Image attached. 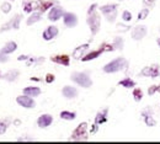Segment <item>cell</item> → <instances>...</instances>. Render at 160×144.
Wrapping results in <instances>:
<instances>
[{
  "label": "cell",
  "mask_w": 160,
  "mask_h": 144,
  "mask_svg": "<svg viewBox=\"0 0 160 144\" xmlns=\"http://www.w3.org/2000/svg\"><path fill=\"white\" fill-rule=\"evenodd\" d=\"M86 23L90 27L91 35L95 36L98 35V32L100 31L101 27V16L98 12V4H92L90 5L89 10H88V17H86Z\"/></svg>",
  "instance_id": "obj_1"
},
{
  "label": "cell",
  "mask_w": 160,
  "mask_h": 144,
  "mask_svg": "<svg viewBox=\"0 0 160 144\" xmlns=\"http://www.w3.org/2000/svg\"><path fill=\"white\" fill-rule=\"evenodd\" d=\"M129 67L128 61L124 57H117L115 59H112L111 62H108L103 68L102 70L107 74H113V73H118V72H124L127 70Z\"/></svg>",
  "instance_id": "obj_2"
},
{
  "label": "cell",
  "mask_w": 160,
  "mask_h": 144,
  "mask_svg": "<svg viewBox=\"0 0 160 144\" xmlns=\"http://www.w3.org/2000/svg\"><path fill=\"white\" fill-rule=\"evenodd\" d=\"M70 79L77 85H79L81 87H85V89H88L92 85V80H91L88 72H73L70 74Z\"/></svg>",
  "instance_id": "obj_3"
},
{
  "label": "cell",
  "mask_w": 160,
  "mask_h": 144,
  "mask_svg": "<svg viewBox=\"0 0 160 144\" xmlns=\"http://www.w3.org/2000/svg\"><path fill=\"white\" fill-rule=\"evenodd\" d=\"M118 5L117 4H106L99 7L100 12L106 17V20L111 23H113L117 19V14H118Z\"/></svg>",
  "instance_id": "obj_4"
},
{
  "label": "cell",
  "mask_w": 160,
  "mask_h": 144,
  "mask_svg": "<svg viewBox=\"0 0 160 144\" xmlns=\"http://www.w3.org/2000/svg\"><path fill=\"white\" fill-rule=\"evenodd\" d=\"M86 129H88V124L85 123V122L80 123L75 128V131L73 132V134L69 138V141H86L88 139V137H86Z\"/></svg>",
  "instance_id": "obj_5"
},
{
  "label": "cell",
  "mask_w": 160,
  "mask_h": 144,
  "mask_svg": "<svg viewBox=\"0 0 160 144\" xmlns=\"http://www.w3.org/2000/svg\"><path fill=\"white\" fill-rule=\"evenodd\" d=\"M20 22H21V15L16 14L12 19L5 22L1 28H0V32H5V31H10V30H19L20 28Z\"/></svg>",
  "instance_id": "obj_6"
},
{
  "label": "cell",
  "mask_w": 160,
  "mask_h": 144,
  "mask_svg": "<svg viewBox=\"0 0 160 144\" xmlns=\"http://www.w3.org/2000/svg\"><path fill=\"white\" fill-rule=\"evenodd\" d=\"M147 33H148V28L144 25H137L131 31V36L134 41H142L147 36Z\"/></svg>",
  "instance_id": "obj_7"
},
{
  "label": "cell",
  "mask_w": 160,
  "mask_h": 144,
  "mask_svg": "<svg viewBox=\"0 0 160 144\" xmlns=\"http://www.w3.org/2000/svg\"><path fill=\"white\" fill-rule=\"evenodd\" d=\"M63 23L69 27V28H73L78 25V16L77 14L74 12H70V11H65L64 15H63Z\"/></svg>",
  "instance_id": "obj_8"
},
{
  "label": "cell",
  "mask_w": 160,
  "mask_h": 144,
  "mask_svg": "<svg viewBox=\"0 0 160 144\" xmlns=\"http://www.w3.org/2000/svg\"><path fill=\"white\" fill-rule=\"evenodd\" d=\"M64 9L59 6V5H56V6H52L51 7V10H49V12H48V20L52 21V22H56V21H58L60 17H63V15H64Z\"/></svg>",
  "instance_id": "obj_9"
},
{
  "label": "cell",
  "mask_w": 160,
  "mask_h": 144,
  "mask_svg": "<svg viewBox=\"0 0 160 144\" xmlns=\"http://www.w3.org/2000/svg\"><path fill=\"white\" fill-rule=\"evenodd\" d=\"M16 102L19 103L20 106H22V107H25V108H33L36 106L33 97H31L28 95H25V94L16 97Z\"/></svg>",
  "instance_id": "obj_10"
},
{
  "label": "cell",
  "mask_w": 160,
  "mask_h": 144,
  "mask_svg": "<svg viewBox=\"0 0 160 144\" xmlns=\"http://www.w3.org/2000/svg\"><path fill=\"white\" fill-rule=\"evenodd\" d=\"M58 33H59L58 27L52 25V26H48V27L43 31L42 37H43L44 41H51V40H53V38H56V37L58 36Z\"/></svg>",
  "instance_id": "obj_11"
},
{
  "label": "cell",
  "mask_w": 160,
  "mask_h": 144,
  "mask_svg": "<svg viewBox=\"0 0 160 144\" xmlns=\"http://www.w3.org/2000/svg\"><path fill=\"white\" fill-rule=\"evenodd\" d=\"M78 89L74 87V86H69V85H65L63 89H62V95L68 99V100H72V99H75L78 96Z\"/></svg>",
  "instance_id": "obj_12"
},
{
  "label": "cell",
  "mask_w": 160,
  "mask_h": 144,
  "mask_svg": "<svg viewBox=\"0 0 160 144\" xmlns=\"http://www.w3.org/2000/svg\"><path fill=\"white\" fill-rule=\"evenodd\" d=\"M53 122V117L51 116V115H48V113H44V115H42L38 117V120H37V126L40 127V128H47L48 126H51Z\"/></svg>",
  "instance_id": "obj_13"
},
{
  "label": "cell",
  "mask_w": 160,
  "mask_h": 144,
  "mask_svg": "<svg viewBox=\"0 0 160 144\" xmlns=\"http://www.w3.org/2000/svg\"><path fill=\"white\" fill-rule=\"evenodd\" d=\"M88 48H89V43H85V44H82V46H79V47H77L75 49H74V52H73V57L75 58V59H81L86 53V51H88Z\"/></svg>",
  "instance_id": "obj_14"
},
{
  "label": "cell",
  "mask_w": 160,
  "mask_h": 144,
  "mask_svg": "<svg viewBox=\"0 0 160 144\" xmlns=\"http://www.w3.org/2000/svg\"><path fill=\"white\" fill-rule=\"evenodd\" d=\"M51 61L57 64H62L64 67H68L69 62H70V57H68L67 54H62V56H54V57H51Z\"/></svg>",
  "instance_id": "obj_15"
},
{
  "label": "cell",
  "mask_w": 160,
  "mask_h": 144,
  "mask_svg": "<svg viewBox=\"0 0 160 144\" xmlns=\"http://www.w3.org/2000/svg\"><path fill=\"white\" fill-rule=\"evenodd\" d=\"M18 49V43L16 42H14V41H10V42H8L2 48H1V52L4 53V54H11V53H14L15 51Z\"/></svg>",
  "instance_id": "obj_16"
},
{
  "label": "cell",
  "mask_w": 160,
  "mask_h": 144,
  "mask_svg": "<svg viewBox=\"0 0 160 144\" xmlns=\"http://www.w3.org/2000/svg\"><path fill=\"white\" fill-rule=\"evenodd\" d=\"M41 92H42L41 89L37 87V86H27V87L23 89V94H25V95H28V96H31V97H37V96H40Z\"/></svg>",
  "instance_id": "obj_17"
},
{
  "label": "cell",
  "mask_w": 160,
  "mask_h": 144,
  "mask_svg": "<svg viewBox=\"0 0 160 144\" xmlns=\"http://www.w3.org/2000/svg\"><path fill=\"white\" fill-rule=\"evenodd\" d=\"M107 112H108V108H102L101 111H99L95 117V124L105 123L107 121Z\"/></svg>",
  "instance_id": "obj_18"
},
{
  "label": "cell",
  "mask_w": 160,
  "mask_h": 144,
  "mask_svg": "<svg viewBox=\"0 0 160 144\" xmlns=\"http://www.w3.org/2000/svg\"><path fill=\"white\" fill-rule=\"evenodd\" d=\"M103 51L101 49V48H99L98 51H91V52H89V53H86L82 58H81V61L82 62H89V61H92V59H96L99 56H100L101 53H102Z\"/></svg>",
  "instance_id": "obj_19"
},
{
  "label": "cell",
  "mask_w": 160,
  "mask_h": 144,
  "mask_svg": "<svg viewBox=\"0 0 160 144\" xmlns=\"http://www.w3.org/2000/svg\"><path fill=\"white\" fill-rule=\"evenodd\" d=\"M19 75H20V72L16 70V69H12V70H9L8 73H5V74L2 75V78H4L5 80H8V82H12L19 78Z\"/></svg>",
  "instance_id": "obj_20"
},
{
  "label": "cell",
  "mask_w": 160,
  "mask_h": 144,
  "mask_svg": "<svg viewBox=\"0 0 160 144\" xmlns=\"http://www.w3.org/2000/svg\"><path fill=\"white\" fill-rule=\"evenodd\" d=\"M41 19H42V12H41V11H33V12L30 15V17H27L26 23H27L28 26H31V25H33V23L41 21Z\"/></svg>",
  "instance_id": "obj_21"
},
{
  "label": "cell",
  "mask_w": 160,
  "mask_h": 144,
  "mask_svg": "<svg viewBox=\"0 0 160 144\" xmlns=\"http://www.w3.org/2000/svg\"><path fill=\"white\" fill-rule=\"evenodd\" d=\"M118 85L120 86H123L124 89H133V87H136V82L133 80V79H131V78H124V79H122L118 82Z\"/></svg>",
  "instance_id": "obj_22"
},
{
  "label": "cell",
  "mask_w": 160,
  "mask_h": 144,
  "mask_svg": "<svg viewBox=\"0 0 160 144\" xmlns=\"http://www.w3.org/2000/svg\"><path fill=\"white\" fill-rule=\"evenodd\" d=\"M22 6H23V10L26 12H32L33 10H36L38 7V5L36 2H33V1H31V0H25Z\"/></svg>",
  "instance_id": "obj_23"
},
{
  "label": "cell",
  "mask_w": 160,
  "mask_h": 144,
  "mask_svg": "<svg viewBox=\"0 0 160 144\" xmlns=\"http://www.w3.org/2000/svg\"><path fill=\"white\" fill-rule=\"evenodd\" d=\"M59 116L62 120H65V121H73L77 118V113L72 111H62Z\"/></svg>",
  "instance_id": "obj_24"
},
{
  "label": "cell",
  "mask_w": 160,
  "mask_h": 144,
  "mask_svg": "<svg viewBox=\"0 0 160 144\" xmlns=\"http://www.w3.org/2000/svg\"><path fill=\"white\" fill-rule=\"evenodd\" d=\"M112 46L116 51H122L123 47H124V40L123 37H115L113 41H112Z\"/></svg>",
  "instance_id": "obj_25"
},
{
  "label": "cell",
  "mask_w": 160,
  "mask_h": 144,
  "mask_svg": "<svg viewBox=\"0 0 160 144\" xmlns=\"http://www.w3.org/2000/svg\"><path fill=\"white\" fill-rule=\"evenodd\" d=\"M132 95H133V99H134L136 102H140L143 100V91H142L140 87H133Z\"/></svg>",
  "instance_id": "obj_26"
},
{
  "label": "cell",
  "mask_w": 160,
  "mask_h": 144,
  "mask_svg": "<svg viewBox=\"0 0 160 144\" xmlns=\"http://www.w3.org/2000/svg\"><path fill=\"white\" fill-rule=\"evenodd\" d=\"M143 120H144V123L147 124L148 127H155V126H157V121H155V118H154V115L144 116Z\"/></svg>",
  "instance_id": "obj_27"
},
{
  "label": "cell",
  "mask_w": 160,
  "mask_h": 144,
  "mask_svg": "<svg viewBox=\"0 0 160 144\" xmlns=\"http://www.w3.org/2000/svg\"><path fill=\"white\" fill-rule=\"evenodd\" d=\"M160 75V67L158 64L150 65V78H158Z\"/></svg>",
  "instance_id": "obj_28"
},
{
  "label": "cell",
  "mask_w": 160,
  "mask_h": 144,
  "mask_svg": "<svg viewBox=\"0 0 160 144\" xmlns=\"http://www.w3.org/2000/svg\"><path fill=\"white\" fill-rule=\"evenodd\" d=\"M149 12H150V9H149V7H143L139 12H138V17H137V20H138V21L145 20V19L148 17Z\"/></svg>",
  "instance_id": "obj_29"
},
{
  "label": "cell",
  "mask_w": 160,
  "mask_h": 144,
  "mask_svg": "<svg viewBox=\"0 0 160 144\" xmlns=\"http://www.w3.org/2000/svg\"><path fill=\"white\" fill-rule=\"evenodd\" d=\"M121 17H122V20L124 21V22H131L133 16H132V12H131V11L124 10V11L122 12V16H121Z\"/></svg>",
  "instance_id": "obj_30"
},
{
  "label": "cell",
  "mask_w": 160,
  "mask_h": 144,
  "mask_svg": "<svg viewBox=\"0 0 160 144\" xmlns=\"http://www.w3.org/2000/svg\"><path fill=\"white\" fill-rule=\"evenodd\" d=\"M44 62V58H33V57H30L27 59V65H33V64H38V63Z\"/></svg>",
  "instance_id": "obj_31"
},
{
  "label": "cell",
  "mask_w": 160,
  "mask_h": 144,
  "mask_svg": "<svg viewBox=\"0 0 160 144\" xmlns=\"http://www.w3.org/2000/svg\"><path fill=\"white\" fill-rule=\"evenodd\" d=\"M140 77H144V78H150V67H144L139 73Z\"/></svg>",
  "instance_id": "obj_32"
},
{
  "label": "cell",
  "mask_w": 160,
  "mask_h": 144,
  "mask_svg": "<svg viewBox=\"0 0 160 144\" xmlns=\"http://www.w3.org/2000/svg\"><path fill=\"white\" fill-rule=\"evenodd\" d=\"M1 10H2V12L4 14H8V12H10V10H11V4L10 2H2V5H1Z\"/></svg>",
  "instance_id": "obj_33"
},
{
  "label": "cell",
  "mask_w": 160,
  "mask_h": 144,
  "mask_svg": "<svg viewBox=\"0 0 160 144\" xmlns=\"http://www.w3.org/2000/svg\"><path fill=\"white\" fill-rule=\"evenodd\" d=\"M155 92H158V85H152V86L148 89V94H149V96H153Z\"/></svg>",
  "instance_id": "obj_34"
},
{
  "label": "cell",
  "mask_w": 160,
  "mask_h": 144,
  "mask_svg": "<svg viewBox=\"0 0 160 144\" xmlns=\"http://www.w3.org/2000/svg\"><path fill=\"white\" fill-rule=\"evenodd\" d=\"M35 141V138L33 137H27V136H25V137H20L19 139H18V142H33Z\"/></svg>",
  "instance_id": "obj_35"
},
{
  "label": "cell",
  "mask_w": 160,
  "mask_h": 144,
  "mask_svg": "<svg viewBox=\"0 0 160 144\" xmlns=\"http://www.w3.org/2000/svg\"><path fill=\"white\" fill-rule=\"evenodd\" d=\"M6 128H8L6 123H4V122H0V134H4V133L6 132Z\"/></svg>",
  "instance_id": "obj_36"
},
{
  "label": "cell",
  "mask_w": 160,
  "mask_h": 144,
  "mask_svg": "<svg viewBox=\"0 0 160 144\" xmlns=\"http://www.w3.org/2000/svg\"><path fill=\"white\" fill-rule=\"evenodd\" d=\"M155 4V0H144V5H147V7H152Z\"/></svg>",
  "instance_id": "obj_37"
},
{
  "label": "cell",
  "mask_w": 160,
  "mask_h": 144,
  "mask_svg": "<svg viewBox=\"0 0 160 144\" xmlns=\"http://www.w3.org/2000/svg\"><path fill=\"white\" fill-rule=\"evenodd\" d=\"M0 62L1 63L8 62V57H6V54H4V53L1 52V49H0Z\"/></svg>",
  "instance_id": "obj_38"
},
{
  "label": "cell",
  "mask_w": 160,
  "mask_h": 144,
  "mask_svg": "<svg viewBox=\"0 0 160 144\" xmlns=\"http://www.w3.org/2000/svg\"><path fill=\"white\" fill-rule=\"evenodd\" d=\"M54 75L53 74H47V78H46V82H54Z\"/></svg>",
  "instance_id": "obj_39"
},
{
  "label": "cell",
  "mask_w": 160,
  "mask_h": 144,
  "mask_svg": "<svg viewBox=\"0 0 160 144\" xmlns=\"http://www.w3.org/2000/svg\"><path fill=\"white\" fill-rule=\"evenodd\" d=\"M28 58H30V57H27V56H20L18 59H19V61H27Z\"/></svg>",
  "instance_id": "obj_40"
},
{
  "label": "cell",
  "mask_w": 160,
  "mask_h": 144,
  "mask_svg": "<svg viewBox=\"0 0 160 144\" xmlns=\"http://www.w3.org/2000/svg\"><path fill=\"white\" fill-rule=\"evenodd\" d=\"M158 92H160V84L158 85Z\"/></svg>",
  "instance_id": "obj_41"
},
{
  "label": "cell",
  "mask_w": 160,
  "mask_h": 144,
  "mask_svg": "<svg viewBox=\"0 0 160 144\" xmlns=\"http://www.w3.org/2000/svg\"><path fill=\"white\" fill-rule=\"evenodd\" d=\"M1 77H2V75H1V73H0V78H1Z\"/></svg>",
  "instance_id": "obj_42"
}]
</instances>
